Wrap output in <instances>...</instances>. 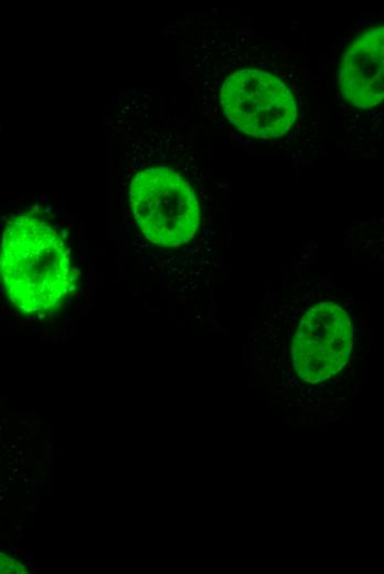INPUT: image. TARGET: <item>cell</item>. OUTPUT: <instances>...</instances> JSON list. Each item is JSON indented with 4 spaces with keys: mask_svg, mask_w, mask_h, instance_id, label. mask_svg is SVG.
<instances>
[{
    "mask_svg": "<svg viewBox=\"0 0 384 574\" xmlns=\"http://www.w3.org/2000/svg\"><path fill=\"white\" fill-rule=\"evenodd\" d=\"M196 50L204 102L224 128L273 153L316 156L323 128L314 84L294 49L242 26H211Z\"/></svg>",
    "mask_w": 384,
    "mask_h": 574,
    "instance_id": "cell-1",
    "label": "cell"
},
{
    "mask_svg": "<svg viewBox=\"0 0 384 574\" xmlns=\"http://www.w3.org/2000/svg\"><path fill=\"white\" fill-rule=\"evenodd\" d=\"M7 295L25 315L54 311L65 300L75 274L66 235L36 209L7 223L1 253Z\"/></svg>",
    "mask_w": 384,
    "mask_h": 574,
    "instance_id": "cell-2",
    "label": "cell"
},
{
    "mask_svg": "<svg viewBox=\"0 0 384 574\" xmlns=\"http://www.w3.org/2000/svg\"><path fill=\"white\" fill-rule=\"evenodd\" d=\"M186 163H146L129 179L131 215L146 241L158 247L178 248L199 235L201 202L192 177L184 172Z\"/></svg>",
    "mask_w": 384,
    "mask_h": 574,
    "instance_id": "cell-3",
    "label": "cell"
},
{
    "mask_svg": "<svg viewBox=\"0 0 384 574\" xmlns=\"http://www.w3.org/2000/svg\"><path fill=\"white\" fill-rule=\"evenodd\" d=\"M353 327L348 312L333 301L311 306L301 317L291 342L297 374L311 384L338 374L348 363Z\"/></svg>",
    "mask_w": 384,
    "mask_h": 574,
    "instance_id": "cell-4",
    "label": "cell"
},
{
    "mask_svg": "<svg viewBox=\"0 0 384 574\" xmlns=\"http://www.w3.org/2000/svg\"><path fill=\"white\" fill-rule=\"evenodd\" d=\"M335 86L342 102L356 110L384 104V23L354 34L335 67Z\"/></svg>",
    "mask_w": 384,
    "mask_h": 574,
    "instance_id": "cell-5",
    "label": "cell"
}]
</instances>
